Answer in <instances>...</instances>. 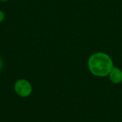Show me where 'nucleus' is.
<instances>
[{"label":"nucleus","instance_id":"nucleus-3","mask_svg":"<svg viewBox=\"0 0 122 122\" xmlns=\"http://www.w3.org/2000/svg\"><path fill=\"white\" fill-rule=\"evenodd\" d=\"M108 76L114 84H119L122 82V70L119 67L114 66Z\"/></svg>","mask_w":122,"mask_h":122},{"label":"nucleus","instance_id":"nucleus-5","mask_svg":"<svg viewBox=\"0 0 122 122\" xmlns=\"http://www.w3.org/2000/svg\"><path fill=\"white\" fill-rule=\"evenodd\" d=\"M3 66H4V62H3V60H2V59L0 57V71L2 70V69H3Z\"/></svg>","mask_w":122,"mask_h":122},{"label":"nucleus","instance_id":"nucleus-2","mask_svg":"<svg viewBox=\"0 0 122 122\" xmlns=\"http://www.w3.org/2000/svg\"><path fill=\"white\" fill-rule=\"evenodd\" d=\"M14 90L19 97L26 98L31 94L33 92V87L31 84L28 80L25 79H19L15 81Z\"/></svg>","mask_w":122,"mask_h":122},{"label":"nucleus","instance_id":"nucleus-4","mask_svg":"<svg viewBox=\"0 0 122 122\" xmlns=\"http://www.w3.org/2000/svg\"><path fill=\"white\" fill-rule=\"evenodd\" d=\"M4 19H5V14L2 10L0 9V23L3 22Z\"/></svg>","mask_w":122,"mask_h":122},{"label":"nucleus","instance_id":"nucleus-1","mask_svg":"<svg viewBox=\"0 0 122 122\" xmlns=\"http://www.w3.org/2000/svg\"><path fill=\"white\" fill-rule=\"evenodd\" d=\"M88 69L91 74L97 77L108 76L114 66L112 57L104 52H96L88 59Z\"/></svg>","mask_w":122,"mask_h":122},{"label":"nucleus","instance_id":"nucleus-6","mask_svg":"<svg viewBox=\"0 0 122 122\" xmlns=\"http://www.w3.org/2000/svg\"><path fill=\"white\" fill-rule=\"evenodd\" d=\"M9 0H0V1H2V2H6V1H8Z\"/></svg>","mask_w":122,"mask_h":122}]
</instances>
